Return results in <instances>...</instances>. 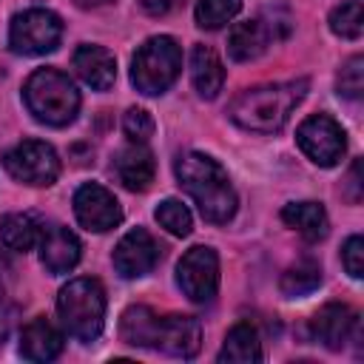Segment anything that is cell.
<instances>
[{"instance_id": "6da1fadb", "label": "cell", "mask_w": 364, "mask_h": 364, "mask_svg": "<svg viewBox=\"0 0 364 364\" xmlns=\"http://www.w3.org/2000/svg\"><path fill=\"white\" fill-rule=\"evenodd\" d=\"M176 176L208 222L225 225L236 213V191L228 179V171L208 154H182L176 159Z\"/></svg>"}, {"instance_id": "7a4b0ae2", "label": "cell", "mask_w": 364, "mask_h": 364, "mask_svg": "<svg viewBox=\"0 0 364 364\" xmlns=\"http://www.w3.org/2000/svg\"><path fill=\"white\" fill-rule=\"evenodd\" d=\"M304 94H307V80H287V82H267L247 88L230 102V119L245 131L273 134L290 119L293 108L304 100Z\"/></svg>"}, {"instance_id": "3957f363", "label": "cell", "mask_w": 364, "mask_h": 364, "mask_svg": "<svg viewBox=\"0 0 364 364\" xmlns=\"http://www.w3.org/2000/svg\"><path fill=\"white\" fill-rule=\"evenodd\" d=\"M28 111L46 125H68L80 111V91L68 80V74L57 68H37L23 88Z\"/></svg>"}, {"instance_id": "277c9868", "label": "cell", "mask_w": 364, "mask_h": 364, "mask_svg": "<svg viewBox=\"0 0 364 364\" xmlns=\"http://www.w3.org/2000/svg\"><path fill=\"white\" fill-rule=\"evenodd\" d=\"M57 313L63 327L80 338V341H94L102 333V318H105V290L97 279H71L60 296H57Z\"/></svg>"}, {"instance_id": "5b68a950", "label": "cell", "mask_w": 364, "mask_h": 364, "mask_svg": "<svg viewBox=\"0 0 364 364\" xmlns=\"http://www.w3.org/2000/svg\"><path fill=\"white\" fill-rule=\"evenodd\" d=\"M179 71H182V48L176 46L173 37L165 34L145 40L131 60V82L145 97H156L168 91L179 77Z\"/></svg>"}, {"instance_id": "8992f818", "label": "cell", "mask_w": 364, "mask_h": 364, "mask_svg": "<svg viewBox=\"0 0 364 364\" xmlns=\"http://www.w3.org/2000/svg\"><path fill=\"white\" fill-rule=\"evenodd\" d=\"M63 37V20L48 9H28L11 20L9 28V46L17 54L40 57L60 46Z\"/></svg>"}, {"instance_id": "52a82bcc", "label": "cell", "mask_w": 364, "mask_h": 364, "mask_svg": "<svg viewBox=\"0 0 364 364\" xmlns=\"http://www.w3.org/2000/svg\"><path fill=\"white\" fill-rule=\"evenodd\" d=\"M3 165L17 182H26V185H34V188H48L60 176L57 151L48 142H40V139H26V142L14 145L3 156Z\"/></svg>"}, {"instance_id": "ba28073f", "label": "cell", "mask_w": 364, "mask_h": 364, "mask_svg": "<svg viewBox=\"0 0 364 364\" xmlns=\"http://www.w3.org/2000/svg\"><path fill=\"white\" fill-rule=\"evenodd\" d=\"M296 142L310 156V162H316L321 168H333L344 156V148H347L341 125L327 114L307 117L296 131Z\"/></svg>"}, {"instance_id": "9c48e42d", "label": "cell", "mask_w": 364, "mask_h": 364, "mask_svg": "<svg viewBox=\"0 0 364 364\" xmlns=\"http://www.w3.org/2000/svg\"><path fill=\"white\" fill-rule=\"evenodd\" d=\"M176 282L191 301H210L219 290V256L210 247H191L176 264Z\"/></svg>"}, {"instance_id": "30bf717a", "label": "cell", "mask_w": 364, "mask_h": 364, "mask_svg": "<svg viewBox=\"0 0 364 364\" xmlns=\"http://www.w3.org/2000/svg\"><path fill=\"white\" fill-rule=\"evenodd\" d=\"M74 213L77 222L94 233H105L122 222V208L117 196L97 182H88L74 193Z\"/></svg>"}, {"instance_id": "8fae6325", "label": "cell", "mask_w": 364, "mask_h": 364, "mask_svg": "<svg viewBox=\"0 0 364 364\" xmlns=\"http://www.w3.org/2000/svg\"><path fill=\"white\" fill-rule=\"evenodd\" d=\"M156 262H159V245L145 228L128 230L114 247V267L125 279H139L151 273Z\"/></svg>"}, {"instance_id": "7c38bea8", "label": "cell", "mask_w": 364, "mask_h": 364, "mask_svg": "<svg viewBox=\"0 0 364 364\" xmlns=\"http://www.w3.org/2000/svg\"><path fill=\"white\" fill-rule=\"evenodd\" d=\"M202 344V327L193 316H159L156 324V336H154V347L176 355V358H191L199 353Z\"/></svg>"}, {"instance_id": "4fadbf2b", "label": "cell", "mask_w": 364, "mask_h": 364, "mask_svg": "<svg viewBox=\"0 0 364 364\" xmlns=\"http://www.w3.org/2000/svg\"><path fill=\"white\" fill-rule=\"evenodd\" d=\"M355 324H358V316H355L347 304L330 301V304H324V307L313 316L310 330H313L316 341H321L327 350H341V347L350 341Z\"/></svg>"}, {"instance_id": "5bb4252c", "label": "cell", "mask_w": 364, "mask_h": 364, "mask_svg": "<svg viewBox=\"0 0 364 364\" xmlns=\"http://www.w3.org/2000/svg\"><path fill=\"white\" fill-rule=\"evenodd\" d=\"M270 40H279L276 34V20H267V17H256V20H245V23H236L230 28V37H228V51L233 60L245 63V60H256Z\"/></svg>"}, {"instance_id": "9a60e30c", "label": "cell", "mask_w": 364, "mask_h": 364, "mask_svg": "<svg viewBox=\"0 0 364 364\" xmlns=\"http://www.w3.org/2000/svg\"><path fill=\"white\" fill-rule=\"evenodd\" d=\"M40 262L54 276L68 273L80 262V239L63 225L43 230L40 233Z\"/></svg>"}, {"instance_id": "2e32d148", "label": "cell", "mask_w": 364, "mask_h": 364, "mask_svg": "<svg viewBox=\"0 0 364 364\" xmlns=\"http://www.w3.org/2000/svg\"><path fill=\"white\" fill-rule=\"evenodd\" d=\"M74 71L80 74L82 82H88L97 91H105L117 80V60L108 48L102 46H80L74 51Z\"/></svg>"}, {"instance_id": "e0dca14e", "label": "cell", "mask_w": 364, "mask_h": 364, "mask_svg": "<svg viewBox=\"0 0 364 364\" xmlns=\"http://www.w3.org/2000/svg\"><path fill=\"white\" fill-rule=\"evenodd\" d=\"M114 173L128 191H148L156 173L154 154L142 142H134L131 148L119 151V156L114 159Z\"/></svg>"}, {"instance_id": "ac0fdd59", "label": "cell", "mask_w": 364, "mask_h": 364, "mask_svg": "<svg viewBox=\"0 0 364 364\" xmlns=\"http://www.w3.org/2000/svg\"><path fill=\"white\" fill-rule=\"evenodd\" d=\"M60 353H63V336L48 318L37 316L23 327V333H20V355L23 358H28V361H51Z\"/></svg>"}, {"instance_id": "d6986e66", "label": "cell", "mask_w": 364, "mask_h": 364, "mask_svg": "<svg viewBox=\"0 0 364 364\" xmlns=\"http://www.w3.org/2000/svg\"><path fill=\"white\" fill-rule=\"evenodd\" d=\"M191 80L196 85V91L205 97V100H213L219 91H222V82H225V68L216 57V51L210 46H193L191 51Z\"/></svg>"}, {"instance_id": "ffe728a7", "label": "cell", "mask_w": 364, "mask_h": 364, "mask_svg": "<svg viewBox=\"0 0 364 364\" xmlns=\"http://www.w3.org/2000/svg\"><path fill=\"white\" fill-rule=\"evenodd\" d=\"M219 361H230V364L262 361V341H259V333L250 321H239L228 330L225 344L219 350Z\"/></svg>"}, {"instance_id": "44dd1931", "label": "cell", "mask_w": 364, "mask_h": 364, "mask_svg": "<svg viewBox=\"0 0 364 364\" xmlns=\"http://www.w3.org/2000/svg\"><path fill=\"white\" fill-rule=\"evenodd\" d=\"M282 219L287 228L299 230L307 242H318L327 233V213L318 202H290L284 205Z\"/></svg>"}, {"instance_id": "7402d4cb", "label": "cell", "mask_w": 364, "mask_h": 364, "mask_svg": "<svg viewBox=\"0 0 364 364\" xmlns=\"http://www.w3.org/2000/svg\"><path fill=\"white\" fill-rule=\"evenodd\" d=\"M156 324H159V316L145 307V304H134L122 313V321H119V333L128 344L134 347H154V336H156Z\"/></svg>"}, {"instance_id": "603a6c76", "label": "cell", "mask_w": 364, "mask_h": 364, "mask_svg": "<svg viewBox=\"0 0 364 364\" xmlns=\"http://www.w3.org/2000/svg\"><path fill=\"white\" fill-rule=\"evenodd\" d=\"M0 239L9 250H31L40 239V225L28 216V213H9L3 222H0Z\"/></svg>"}, {"instance_id": "cb8c5ba5", "label": "cell", "mask_w": 364, "mask_h": 364, "mask_svg": "<svg viewBox=\"0 0 364 364\" xmlns=\"http://www.w3.org/2000/svg\"><path fill=\"white\" fill-rule=\"evenodd\" d=\"M318 284H321V267H318V262H313V259L296 262L293 267L284 270V276H282V282H279V287H282L284 296H307V293H313Z\"/></svg>"}, {"instance_id": "d4e9b609", "label": "cell", "mask_w": 364, "mask_h": 364, "mask_svg": "<svg viewBox=\"0 0 364 364\" xmlns=\"http://www.w3.org/2000/svg\"><path fill=\"white\" fill-rule=\"evenodd\" d=\"M242 9V0H199L196 3V26L216 31L228 26Z\"/></svg>"}, {"instance_id": "484cf974", "label": "cell", "mask_w": 364, "mask_h": 364, "mask_svg": "<svg viewBox=\"0 0 364 364\" xmlns=\"http://www.w3.org/2000/svg\"><path fill=\"white\" fill-rule=\"evenodd\" d=\"M330 28L333 34L344 40H358L364 31V14H361V0H347L330 14Z\"/></svg>"}, {"instance_id": "4316f807", "label": "cell", "mask_w": 364, "mask_h": 364, "mask_svg": "<svg viewBox=\"0 0 364 364\" xmlns=\"http://www.w3.org/2000/svg\"><path fill=\"white\" fill-rule=\"evenodd\" d=\"M156 222H159L168 233H173V236H188V233H191V210H188L179 199H165V202H159V208H156Z\"/></svg>"}, {"instance_id": "83f0119b", "label": "cell", "mask_w": 364, "mask_h": 364, "mask_svg": "<svg viewBox=\"0 0 364 364\" xmlns=\"http://www.w3.org/2000/svg\"><path fill=\"white\" fill-rule=\"evenodd\" d=\"M364 91V57H350L338 71V94L347 100H358Z\"/></svg>"}, {"instance_id": "f1b7e54d", "label": "cell", "mask_w": 364, "mask_h": 364, "mask_svg": "<svg viewBox=\"0 0 364 364\" xmlns=\"http://www.w3.org/2000/svg\"><path fill=\"white\" fill-rule=\"evenodd\" d=\"M122 131L131 142H148L154 134V117L145 108H128L122 117Z\"/></svg>"}, {"instance_id": "f546056e", "label": "cell", "mask_w": 364, "mask_h": 364, "mask_svg": "<svg viewBox=\"0 0 364 364\" xmlns=\"http://www.w3.org/2000/svg\"><path fill=\"white\" fill-rule=\"evenodd\" d=\"M341 264L344 270L353 276V279H361L364 276V242L361 236H350L341 247Z\"/></svg>"}, {"instance_id": "4dcf8cb0", "label": "cell", "mask_w": 364, "mask_h": 364, "mask_svg": "<svg viewBox=\"0 0 364 364\" xmlns=\"http://www.w3.org/2000/svg\"><path fill=\"white\" fill-rule=\"evenodd\" d=\"M148 14H154V17H159V14H168L179 0H136Z\"/></svg>"}, {"instance_id": "1f68e13d", "label": "cell", "mask_w": 364, "mask_h": 364, "mask_svg": "<svg viewBox=\"0 0 364 364\" xmlns=\"http://www.w3.org/2000/svg\"><path fill=\"white\" fill-rule=\"evenodd\" d=\"M347 185L353 188V193H350V202H358V199H361V159H355V162H353V168H350V176H347Z\"/></svg>"}, {"instance_id": "d6a6232c", "label": "cell", "mask_w": 364, "mask_h": 364, "mask_svg": "<svg viewBox=\"0 0 364 364\" xmlns=\"http://www.w3.org/2000/svg\"><path fill=\"white\" fill-rule=\"evenodd\" d=\"M82 6H105V3H111V0H80Z\"/></svg>"}]
</instances>
